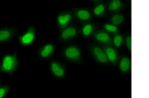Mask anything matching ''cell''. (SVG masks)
I'll use <instances>...</instances> for the list:
<instances>
[{"label": "cell", "instance_id": "obj_1", "mask_svg": "<svg viewBox=\"0 0 149 98\" xmlns=\"http://www.w3.org/2000/svg\"><path fill=\"white\" fill-rule=\"evenodd\" d=\"M19 65L17 51L12 54H5L0 63V72L13 76Z\"/></svg>", "mask_w": 149, "mask_h": 98}, {"label": "cell", "instance_id": "obj_2", "mask_svg": "<svg viewBox=\"0 0 149 98\" xmlns=\"http://www.w3.org/2000/svg\"><path fill=\"white\" fill-rule=\"evenodd\" d=\"M36 35V32L34 26H29L26 32L17 37L19 43L24 47L29 46L34 42Z\"/></svg>", "mask_w": 149, "mask_h": 98}, {"label": "cell", "instance_id": "obj_3", "mask_svg": "<svg viewBox=\"0 0 149 98\" xmlns=\"http://www.w3.org/2000/svg\"><path fill=\"white\" fill-rule=\"evenodd\" d=\"M73 19V14L69 10L62 11L57 16L56 23L59 30L71 25Z\"/></svg>", "mask_w": 149, "mask_h": 98}, {"label": "cell", "instance_id": "obj_4", "mask_svg": "<svg viewBox=\"0 0 149 98\" xmlns=\"http://www.w3.org/2000/svg\"><path fill=\"white\" fill-rule=\"evenodd\" d=\"M62 56L67 60L77 61L80 59L81 52L77 47L74 45H69L64 48Z\"/></svg>", "mask_w": 149, "mask_h": 98}, {"label": "cell", "instance_id": "obj_5", "mask_svg": "<svg viewBox=\"0 0 149 98\" xmlns=\"http://www.w3.org/2000/svg\"><path fill=\"white\" fill-rule=\"evenodd\" d=\"M18 30L15 27H7L0 28V43L8 42L17 34Z\"/></svg>", "mask_w": 149, "mask_h": 98}, {"label": "cell", "instance_id": "obj_6", "mask_svg": "<svg viewBox=\"0 0 149 98\" xmlns=\"http://www.w3.org/2000/svg\"><path fill=\"white\" fill-rule=\"evenodd\" d=\"M77 34V30L71 25L59 30V40L62 42L69 41L73 39Z\"/></svg>", "mask_w": 149, "mask_h": 98}, {"label": "cell", "instance_id": "obj_7", "mask_svg": "<svg viewBox=\"0 0 149 98\" xmlns=\"http://www.w3.org/2000/svg\"><path fill=\"white\" fill-rule=\"evenodd\" d=\"M56 49V45L54 43H47L40 48L38 51V55L42 59H49L53 55Z\"/></svg>", "mask_w": 149, "mask_h": 98}, {"label": "cell", "instance_id": "obj_8", "mask_svg": "<svg viewBox=\"0 0 149 98\" xmlns=\"http://www.w3.org/2000/svg\"><path fill=\"white\" fill-rule=\"evenodd\" d=\"M50 71L56 77L62 78L65 75V69L62 64L58 61L53 60L50 63Z\"/></svg>", "mask_w": 149, "mask_h": 98}, {"label": "cell", "instance_id": "obj_9", "mask_svg": "<svg viewBox=\"0 0 149 98\" xmlns=\"http://www.w3.org/2000/svg\"><path fill=\"white\" fill-rule=\"evenodd\" d=\"M93 52L100 62L103 63H107V56L102 50L99 48L97 47L93 49Z\"/></svg>", "mask_w": 149, "mask_h": 98}, {"label": "cell", "instance_id": "obj_10", "mask_svg": "<svg viewBox=\"0 0 149 98\" xmlns=\"http://www.w3.org/2000/svg\"><path fill=\"white\" fill-rule=\"evenodd\" d=\"M76 14L77 17L79 19L83 21L87 20L91 17L89 12L86 10H84V9H80V10L76 11Z\"/></svg>", "mask_w": 149, "mask_h": 98}, {"label": "cell", "instance_id": "obj_11", "mask_svg": "<svg viewBox=\"0 0 149 98\" xmlns=\"http://www.w3.org/2000/svg\"><path fill=\"white\" fill-rule=\"evenodd\" d=\"M130 62L129 59L127 58H124L122 59L120 63L119 67L120 69L123 72L128 71L130 67Z\"/></svg>", "mask_w": 149, "mask_h": 98}, {"label": "cell", "instance_id": "obj_12", "mask_svg": "<svg viewBox=\"0 0 149 98\" xmlns=\"http://www.w3.org/2000/svg\"><path fill=\"white\" fill-rule=\"evenodd\" d=\"M10 90V87L8 85L0 86V98H4Z\"/></svg>", "mask_w": 149, "mask_h": 98}, {"label": "cell", "instance_id": "obj_13", "mask_svg": "<svg viewBox=\"0 0 149 98\" xmlns=\"http://www.w3.org/2000/svg\"><path fill=\"white\" fill-rule=\"evenodd\" d=\"M93 27L90 24H87L84 26L82 29V32L84 35L88 36L92 32Z\"/></svg>", "mask_w": 149, "mask_h": 98}, {"label": "cell", "instance_id": "obj_14", "mask_svg": "<svg viewBox=\"0 0 149 98\" xmlns=\"http://www.w3.org/2000/svg\"><path fill=\"white\" fill-rule=\"evenodd\" d=\"M108 57L110 61L114 62L116 59V53L114 50L111 48H108L107 50Z\"/></svg>", "mask_w": 149, "mask_h": 98}, {"label": "cell", "instance_id": "obj_15", "mask_svg": "<svg viewBox=\"0 0 149 98\" xmlns=\"http://www.w3.org/2000/svg\"><path fill=\"white\" fill-rule=\"evenodd\" d=\"M123 20V16L121 15H116L114 16L112 18V21L115 25H119Z\"/></svg>", "mask_w": 149, "mask_h": 98}, {"label": "cell", "instance_id": "obj_16", "mask_svg": "<svg viewBox=\"0 0 149 98\" xmlns=\"http://www.w3.org/2000/svg\"><path fill=\"white\" fill-rule=\"evenodd\" d=\"M121 6L120 2L118 0H115L113 2V3L109 6V9L111 11L116 10Z\"/></svg>", "mask_w": 149, "mask_h": 98}, {"label": "cell", "instance_id": "obj_17", "mask_svg": "<svg viewBox=\"0 0 149 98\" xmlns=\"http://www.w3.org/2000/svg\"><path fill=\"white\" fill-rule=\"evenodd\" d=\"M97 39L100 41L107 42L109 40V37L107 34L104 33H100L96 36Z\"/></svg>", "mask_w": 149, "mask_h": 98}, {"label": "cell", "instance_id": "obj_18", "mask_svg": "<svg viewBox=\"0 0 149 98\" xmlns=\"http://www.w3.org/2000/svg\"><path fill=\"white\" fill-rule=\"evenodd\" d=\"M104 6L102 5L98 7H96L94 10V13L97 15H99L102 12L104 11Z\"/></svg>", "mask_w": 149, "mask_h": 98}, {"label": "cell", "instance_id": "obj_19", "mask_svg": "<svg viewBox=\"0 0 149 98\" xmlns=\"http://www.w3.org/2000/svg\"><path fill=\"white\" fill-rule=\"evenodd\" d=\"M122 38L120 36H117L115 37L114 40V43L116 46H119L121 44V43L122 41Z\"/></svg>", "mask_w": 149, "mask_h": 98}, {"label": "cell", "instance_id": "obj_20", "mask_svg": "<svg viewBox=\"0 0 149 98\" xmlns=\"http://www.w3.org/2000/svg\"><path fill=\"white\" fill-rule=\"evenodd\" d=\"M126 44L127 47L130 50H132V39L130 37H128L126 39Z\"/></svg>", "mask_w": 149, "mask_h": 98}, {"label": "cell", "instance_id": "obj_21", "mask_svg": "<svg viewBox=\"0 0 149 98\" xmlns=\"http://www.w3.org/2000/svg\"><path fill=\"white\" fill-rule=\"evenodd\" d=\"M106 28L108 30L111 31V32H115L117 30V28L114 26L107 25L106 26Z\"/></svg>", "mask_w": 149, "mask_h": 98}, {"label": "cell", "instance_id": "obj_22", "mask_svg": "<svg viewBox=\"0 0 149 98\" xmlns=\"http://www.w3.org/2000/svg\"><path fill=\"white\" fill-rule=\"evenodd\" d=\"M1 76H0V86H1Z\"/></svg>", "mask_w": 149, "mask_h": 98}]
</instances>
